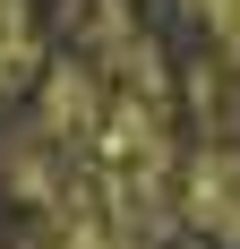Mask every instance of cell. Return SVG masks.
<instances>
[{
  "label": "cell",
  "instance_id": "obj_1",
  "mask_svg": "<svg viewBox=\"0 0 240 249\" xmlns=\"http://www.w3.org/2000/svg\"><path fill=\"white\" fill-rule=\"evenodd\" d=\"M17 249H137V232L120 224L112 206H103V189H95V198L60 206V215H34Z\"/></svg>",
  "mask_w": 240,
  "mask_h": 249
},
{
  "label": "cell",
  "instance_id": "obj_2",
  "mask_svg": "<svg viewBox=\"0 0 240 249\" xmlns=\"http://www.w3.org/2000/svg\"><path fill=\"white\" fill-rule=\"evenodd\" d=\"M34 69H43V9L0 0V86H26Z\"/></svg>",
  "mask_w": 240,
  "mask_h": 249
},
{
  "label": "cell",
  "instance_id": "obj_3",
  "mask_svg": "<svg viewBox=\"0 0 240 249\" xmlns=\"http://www.w3.org/2000/svg\"><path fill=\"white\" fill-rule=\"evenodd\" d=\"M197 18H206V35H215V52H223V69L240 77V0H189Z\"/></svg>",
  "mask_w": 240,
  "mask_h": 249
}]
</instances>
